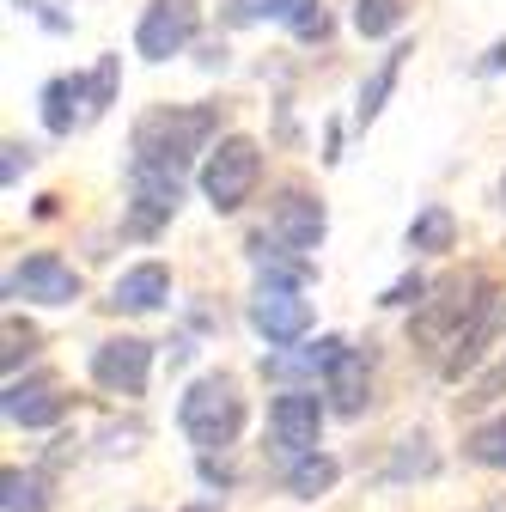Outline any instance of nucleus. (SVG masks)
I'll return each mask as SVG.
<instances>
[{"label":"nucleus","mask_w":506,"mask_h":512,"mask_svg":"<svg viewBox=\"0 0 506 512\" xmlns=\"http://www.w3.org/2000/svg\"><path fill=\"white\" fill-rule=\"evenodd\" d=\"M214 128H220V110L214 104H159L135 122V159H153V165H171L183 171L196 153H214Z\"/></svg>","instance_id":"1"},{"label":"nucleus","mask_w":506,"mask_h":512,"mask_svg":"<svg viewBox=\"0 0 506 512\" xmlns=\"http://www.w3.org/2000/svg\"><path fill=\"white\" fill-rule=\"evenodd\" d=\"M177 427H183V439L196 445L202 458L226 452V445L244 433V397H238V378H226V372H202V378L183 391V403H177Z\"/></svg>","instance_id":"2"},{"label":"nucleus","mask_w":506,"mask_h":512,"mask_svg":"<svg viewBox=\"0 0 506 512\" xmlns=\"http://www.w3.org/2000/svg\"><path fill=\"white\" fill-rule=\"evenodd\" d=\"M263 183V147L250 135H220V147L202 159V196L214 214H238Z\"/></svg>","instance_id":"3"},{"label":"nucleus","mask_w":506,"mask_h":512,"mask_svg":"<svg viewBox=\"0 0 506 512\" xmlns=\"http://www.w3.org/2000/svg\"><path fill=\"white\" fill-rule=\"evenodd\" d=\"M470 293H482V281H470V275H452V281L427 287V305L415 311L409 336H415V342H427V348H446V354H452L458 330L470 324V311H476V299H470Z\"/></svg>","instance_id":"4"},{"label":"nucleus","mask_w":506,"mask_h":512,"mask_svg":"<svg viewBox=\"0 0 506 512\" xmlns=\"http://www.w3.org/2000/svg\"><path fill=\"white\" fill-rule=\"evenodd\" d=\"M500 330H506V287L482 281V293H476V311H470V324L458 330V342H452V354H446V360H439V372H446L452 384H458V378H470V372L488 360V348L500 342Z\"/></svg>","instance_id":"5"},{"label":"nucleus","mask_w":506,"mask_h":512,"mask_svg":"<svg viewBox=\"0 0 506 512\" xmlns=\"http://www.w3.org/2000/svg\"><path fill=\"white\" fill-rule=\"evenodd\" d=\"M324 415H330V403L311 391H281L275 403H269V433H275V452L287 458V464H299V458H311L318 452V433H324Z\"/></svg>","instance_id":"6"},{"label":"nucleus","mask_w":506,"mask_h":512,"mask_svg":"<svg viewBox=\"0 0 506 512\" xmlns=\"http://www.w3.org/2000/svg\"><path fill=\"white\" fill-rule=\"evenodd\" d=\"M202 31V0H147V13L135 25V49L141 61H171L196 43Z\"/></svg>","instance_id":"7"},{"label":"nucleus","mask_w":506,"mask_h":512,"mask_svg":"<svg viewBox=\"0 0 506 512\" xmlns=\"http://www.w3.org/2000/svg\"><path fill=\"white\" fill-rule=\"evenodd\" d=\"M92 378H98V391H110V397H141L147 378H153V342H141V336L98 342L92 348Z\"/></svg>","instance_id":"8"},{"label":"nucleus","mask_w":506,"mask_h":512,"mask_svg":"<svg viewBox=\"0 0 506 512\" xmlns=\"http://www.w3.org/2000/svg\"><path fill=\"white\" fill-rule=\"evenodd\" d=\"M129 208H135V232L165 226L183 208V171L153 165V159H129Z\"/></svg>","instance_id":"9"},{"label":"nucleus","mask_w":506,"mask_h":512,"mask_svg":"<svg viewBox=\"0 0 506 512\" xmlns=\"http://www.w3.org/2000/svg\"><path fill=\"white\" fill-rule=\"evenodd\" d=\"M250 324H257V336L269 348H299L305 330H311L305 287H257V299H250Z\"/></svg>","instance_id":"10"},{"label":"nucleus","mask_w":506,"mask_h":512,"mask_svg":"<svg viewBox=\"0 0 506 512\" xmlns=\"http://www.w3.org/2000/svg\"><path fill=\"white\" fill-rule=\"evenodd\" d=\"M7 299L74 305V299H80V275H74V263H61L55 250H31L25 263H13V275H7Z\"/></svg>","instance_id":"11"},{"label":"nucleus","mask_w":506,"mask_h":512,"mask_svg":"<svg viewBox=\"0 0 506 512\" xmlns=\"http://www.w3.org/2000/svg\"><path fill=\"white\" fill-rule=\"evenodd\" d=\"M269 232H275V244H287V250H318L324 244V232H330V214H324V202L318 196H305V189H281V196L269 202Z\"/></svg>","instance_id":"12"},{"label":"nucleus","mask_w":506,"mask_h":512,"mask_svg":"<svg viewBox=\"0 0 506 512\" xmlns=\"http://www.w3.org/2000/svg\"><path fill=\"white\" fill-rule=\"evenodd\" d=\"M348 342L342 336H318V342H299V348H269L263 354V378H281L287 391H305L299 378H330L342 366Z\"/></svg>","instance_id":"13"},{"label":"nucleus","mask_w":506,"mask_h":512,"mask_svg":"<svg viewBox=\"0 0 506 512\" xmlns=\"http://www.w3.org/2000/svg\"><path fill=\"white\" fill-rule=\"evenodd\" d=\"M0 409H7V421L13 427H55L61 415H68V397H61V384L55 378H13L7 384V403H0Z\"/></svg>","instance_id":"14"},{"label":"nucleus","mask_w":506,"mask_h":512,"mask_svg":"<svg viewBox=\"0 0 506 512\" xmlns=\"http://www.w3.org/2000/svg\"><path fill=\"white\" fill-rule=\"evenodd\" d=\"M165 299H171V269H165V263H135L129 275L110 287V305L129 311V317H147V311H159Z\"/></svg>","instance_id":"15"},{"label":"nucleus","mask_w":506,"mask_h":512,"mask_svg":"<svg viewBox=\"0 0 506 512\" xmlns=\"http://www.w3.org/2000/svg\"><path fill=\"white\" fill-rule=\"evenodd\" d=\"M366 378H372V360L360 354V348H348L342 354V366L324 378V403L336 409V415H360L372 397H366Z\"/></svg>","instance_id":"16"},{"label":"nucleus","mask_w":506,"mask_h":512,"mask_svg":"<svg viewBox=\"0 0 506 512\" xmlns=\"http://www.w3.org/2000/svg\"><path fill=\"white\" fill-rule=\"evenodd\" d=\"M250 263L263 269V287H305L311 281V263L287 244H269V238H250Z\"/></svg>","instance_id":"17"},{"label":"nucleus","mask_w":506,"mask_h":512,"mask_svg":"<svg viewBox=\"0 0 506 512\" xmlns=\"http://www.w3.org/2000/svg\"><path fill=\"white\" fill-rule=\"evenodd\" d=\"M403 55H415V49L397 43L391 55H378V68H372V80L360 86V104H354V122H360V128L378 122V110H385V98H391V86H397V74H403Z\"/></svg>","instance_id":"18"},{"label":"nucleus","mask_w":506,"mask_h":512,"mask_svg":"<svg viewBox=\"0 0 506 512\" xmlns=\"http://www.w3.org/2000/svg\"><path fill=\"white\" fill-rule=\"evenodd\" d=\"M74 104H86V80L80 74L43 86V128L49 135H74V122H86V110H74Z\"/></svg>","instance_id":"19"},{"label":"nucleus","mask_w":506,"mask_h":512,"mask_svg":"<svg viewBox=\"0 0 506 512\" xmlns=\"http://www.w3.org/2000/svg\"><path fill=\"white\" fill-rule=\"evenodd\" d=\"M336 476H342V464H336V458H324V452H311V458H299V464H287V470H281V482H287V494H293V500H318V494H330V488H336Z\"/></svg>","instance_id":"20"},{"label":"nucleus","mask_w":506,"mask_h":512,"mask_svg":"<svg viewBox=\"0 0 506 512\" xmlns=\"http://www.w3.org/2000/svg\"><path fill=\"white\" fill-rule=\"evenodd\" d=\"M0 506L7 512H49V482L43 470H0Z\"/></svg>","instance_id":"21"},{"label":"nucleus","mask_w":506,"mask_h":512,"mask_svg":"<svg viewBox=\"0 0 506 512\" xmlns=\"http://www.w3.org/2000/svg\"><path fill=\"white\" fill-rule=\"evenodd\" d=\"M464 458H470V464H482V470H506V409H500V415H488L482 427H470Z\"/></svg>","instance_id":"22"},{"label":"nucleus","mask_w":506,"mask_h":512,"mask_svg":"<svg viewBox=\"0 0 506 512\" xmlns=\"http://www.w3.org/2000/svg\"><path fill=\"white\" fill-rule=\"evenodd\" d=\"M452 238H458V220H452V208H439V202L409 220V250H452Z\"/></svg>","instance_id":"23"},{"label":"nucleus","mask_w":506,"mask_h":512,"mask_svg":"<svg viewBox=\"0 0 506 512\" xmlns=\"http://www.w3.org/2000/svg\"><path fill=\"white\" fill-rule=\"evenodd\" d=\"M403 25V0H354V31L360 37H391Z\"/></svg>","instance_id":"24"},{"label":"nucleus","mask_w":506,"mask_h":512,"mask_svg":"<svg viewBox=\"0 0 506 512\" xmlns=\"http://www.w3.org/2000/svg\"><path fill=\"white\" fill-rule=\"evenodd\" d=\"M116 74H122V55H98V68H92V80H86V122L116 104Z\"/></svg>","instance_id":"25"},{"label":"nucleus","mask_w":506,"mask_h":512,"mask_svg":"<svg viewBox=\"0 0 506 512\" xmlns=\"http://www.w3.org/2000/svg\"><path fill=\"white\" fill-rule=\"evenodd\" d=\"M433 470V445H427V433H409V439H397V458H391V482H403V476H427Z\"/></svg>","instance_id":"26"},{"label":"nucleus","mask_w":506,"mask_h":512,"mask_svg":"<svg viewBox=\"0 0 506 512\" xmlns=\"http://www.w3.org/2000/svg\"><path fill=\"white\" fill-rule=\"evenodd\" d=\"M293 37L299 43H324L330 37V7H324V0H305V7L293 13Z\"/></svg>","instance_id":"27"},{"label":"nucleus","mask_w":506,"mask_h":512,"mask_svg":"<svg viewBox=\"0 0 506 512\" xmlns=\"http://www.w3.org/2000/svg\"><path fill=\"white\" fill-rule=\"evenodd\" d=\"M506 397V360L494 366V372H482L476 384H470V397H464V409H488V403H500Z\"/></svg>","instance_id":"28"},{"label":"nucleus","mask_w":506,"mask_h":512,"mask_svg":"<svg viewBox=\"0 0 506 512\" xmlns=\"http://www.w3.org/2000/svg\"><path fill=\"white\" fill-rule=\"evenodd\" d=\"M421 293H427V281L421 275H403V281L385 287V299H378V305H421Z\"/></svg>","instance_id":"29"},{"label":"nucleus","mask_w":506,"mask_h":512,"mask_svg":"<svg viewBox=\"0 0 506 512\" xmlns=\"http://www.w3.org/2000/svg\"><path fill=\"white\" fill-rule=\"evenodd\" d=\"M19 171H31V147H19V141H7V159H0V183H19Z\"/></svg>","instance_id":"30"},{"label":"nucleus","mask_w":506,"mask_h":512,"mask_svg":"<svg viewBox=\"0 0 506 512\" xmlns=\"http://www.w3.org/2000/svg\"><path fill=\"white\" fill-rule=\"evenodd\" d=\"M19 360H31V330L7 324V372H19Z\"/></svg>","instance_id":"31"},{"label":"nucleus","mask_w":506,"mask_h":512,"mask_svg":"<svg viewBox=\"0 0 506 512\" xmlns=\"http://www.w3.org/2000/svg\"><path fill=\"white\" fill-rule=\"evenodd\" d=\"M299 7H305V0H257V19H287V25H293Z\"/></svg>","instance_id":"32"},{"label":"nucleus","mask_w":506,"mask_h":512,"mask_svg":"<svg viewBox=\"0 0 506 512\" xmlns=\"http://www.w3.org/2000/svg\"><path fill=\"white\" fill-rule=\"evenodd\" d=\"M202 482H208V488H232V470L214 464V458H202Z\"/></svg>","instance_id":"33"},{"label":"nucleus","mask_w":506,"mask_h":512,"mask_svg":"<svg viewBox=\"0 0 506 512\" xmlns=\"http://www.w3.org/2000/svg\"><path fill=\"white\" fill-rule=\"evenodd\" d=\"M500 68H506V43H494V49L482 55V74H500Z\"/></svg>","instance_id":"34"},{"label":"nucleus","mask_w":506,"mask_h":512,"mask_svg":"<svg viewBox=\"0 0 506 512\" xmlns=\"http://www.w3.org/2000/svg\"><path fill=\"white\" fill-rule=\"evenodd\" d=\"M183 512H220V506H208V500H202V506H183Z\"/></svg>","instance_id":"35"},{"label":"nucleus","mask_w":506,"mask_h":512,"mask_svg":"<svg viewBox=\"0 0 506 512\" xmlns=\"http://www.w3.org/2000/svg\"><path fill=\"white\" fill-rule=\"evenodd\" d=\"M500 196H506V177H500Z\"/></svg>","instance_id":"36"}]
</instances>
